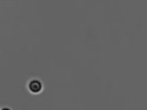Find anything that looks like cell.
I'll return each instance as SVG.
<instances>
[{"label": "cell", "mask_w": 147, "mask_h": 110, "mask_svg": "<svg viewBox=\"0 0 147 110\" xmlns=\"http://www.w3.org/2000/svg\"><path fill=\"white\" fill-rule=\"evenodd\" d=\"M30 91H32L33 93H38V92L40 91L41 89V84L40 82L37 81V80H33L30 82Z\"/></svg>", "instance_id": "obj_1"}, {"label": "cell", "mask_w": 147, "mask_h": 110, "mask_svg": "<svg viewBox=\"0 0 147 110\" xmlns=\"http://www.w3.org/2000/svg\"><path fill=\"white\" fill-rule=\"evenodd\" d=\"M2 110H9L8 108H4V109H2Z\"/></svg>", "instance_id": "obj_2"}]
</instances>
